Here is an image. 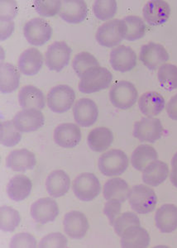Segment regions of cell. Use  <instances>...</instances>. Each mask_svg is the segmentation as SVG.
Returning <instances> with one entry per match:
<instances>
[{"instance_id":"obj_1","label":"cell","mask_w":177,"mask_h":248,"mask_svg":"<svg viewBox=\"0 0 177 248\" xmlns=\"http://www.w3.org/2000/svg\"><path fill=\"white\" fill-rule=\"evenodd\" d=\"M129 160L125 153L118 149H113L104 153L98 159V169L108 177L118 176L124 174L129 168Z\"/></svg>"},{"instance_id":"obj_2","label":"cell","mask_w":177,"mask_h":248,"mask_svg":"<svg viewBox=\"0 0 177 248\" xmlns=\"http://www.w3.org/2000/svg\"><path fill=\"white\" fill-rule=\"evenodd\" d=\"M129 200L132 210L140 215L152 213L158 203V197L154 190L145 185L133 186Z\"/></svg>"},{"instance_id":"obj_3","label":"cell","mask_w":177,"mask_h":248,"mask_svg":"<svg viewBox=\"0 0 177 248\" xmlns=\"http://www.w3.org/2000/svg\"><path fill=\"white\" fill-rule=\"evenodd\" d=\"M113 80V75L107 68H93L84 74L80 81L79 90L83 93H92L107 89Z\"/></svg>"},{"instance_id":"obj_4","label":"cell","mask_w":177,"mask_h":248,"mask_svg":"<svg viewBox=\"0 0 177 248\" xmlns=\"http://www.w3.org/2000/svg\"><path fill=\"white\" fill-rule=\"evenodd\" d=\"M74 194L80 201L89 202L98 197L101 192V185L92 173H82L72 184Z\"/></svg>"},{"instance_id":"obj_5","label":"cell","mask_w":177,"mask_h":248,"mask_svg":"<svg viewBox=\"0 0 177 248\" xmlns=\"http://www.w3.org/2000/svg\"><path fill=\"white\" fill-rule=\"evenodd\" d=\"M138 93L135 85L129 81L122 80L116 83L110 92V101L119 109H129L135 105Z\"/></svg>"},{"instance_id":"obj_6","label":"cell","mask_w":177,"mask_h":248,"mask_svg":"<svg viewBox=\"0 0 177 248\" xmlns=\"http://www.w3.org/2000/svg\"><path fill=\"white\" fill-rule=\"evenodd\" d=\"M52 28L47 20L41 17H34L26 23L23 33L26 39L31 45L43 46L51 39Z\"/></svg>"},{"instance_id":"obj_7","label":"cell","mask_w":177,"mask_h":248,"mask_svg":"<svg viewBox=\"0 0 177 248\" xmlns=\"http://www.w3.org/2000/svg\"><path fill=\"white\" fill-rule=\"evenodd\" d=\"M76 93L72 88L61 85L52 88L48 94V105L54 113L67 112L74 105Z\"/></svg>"},{"instance_id":"obj_8","label":"cell","mask_w":177,"mask_h":248,"mask_svg":"<svg viewBox=\"0 0 177 248\" xmlns=\"http://www.w3.org/2000/svg\"><path fill=\"white\" fill-rule=\"evenodd\" d=\"M72 50L65 42H55L46 51V65L51 71H60L69 64Z\"/></svg>"},{"instance_id":"obj_9","label":"cell","mask_w":177,"mask_h":248,"mask_svg":"<svg viewBox=\"0 0 177 248\" xmlns=\"http://www.w3.org/2000/svg\"><path fill=\"white\" fill-rule=\"evenodd\" d=\"M163 127L160 120L155 118H144L134 124L133 136L143 142L154 143L163 134Z\"/></svg>"},{"instance_id":"obj_10","label":"cell","mask_w":177,"mask_h":248,"mask_svg":"<svg viewBox=\"0 0 177 248\" xmlns=\"http://www.w3.org/2000/svg\"><path fill=\"white\" fill-rule=\"evenodd\" d=\"M139 59L146 68L156 71L169 60V54L163 46L149 43L141 48Z\"/></svg>"},{"instance_id":"obj_11","label":"cell","mask_w":177,"mask_h":248,"mask_svg":"<svg viewBox=\"0 0 177 248\" xmlns=\"http://www.w3.org/2000/svg\"><path fill=\"white\" fill-rule=\"evenodd\" d=\"M44 115L42 111L35 108H25L14 116L13 122L21 133H32L44 124Z\"/></svg>"},{"instance_id":"obj_12","label":"cell","mask_w":177,"mask_h":248,"mask_svg":"<svg viewBox=\"0 0 177 248\" xmlns=\"http://www.w3.org/2000/svg\"><path fill=\"white\" fill-rule=\"evenodd\" d=\"M96 38L99 45L113 47L124 40L121 20L113 19L102 24L96 31Z\"/></svg>"},{"instance_id":"obj_13","label":"cell","mask_w":177,"mask_h":248,"mask_svg":"<svg viewBox=\"0 0 177 248\" xmlns=\"http://www.w3.org/2000/svg\"><path fill=\"white\" fill-rule=\"evenodd\" d=\"M31 215L37 223L47 224L53 222L59 215V207L51 198H42L31 206Z\"/></svg>"},{"instance_id":"obj_14","label":"cell","mask_w":177,"mask_h":248,"mask_svg":"<svg viewBox=\"0 0 177 248\" xmlns=\"http://www.w3.org/2000/svg\"><path fill=\"white\" fill-rule=\"evenodd\" d=\"M110 62L114 71L129 72L137 65V55L129 46H118L111 51Z\"/></svg>"},{"instance_id":"obj_15","label":"cell","mask_w":177,"mask_h":248,"mask_svg":"<svg viewBox=\"0 0 177 248\" xmlns=\"http://www.w3.org/2000/svg\"><path fill=\"white\" fill-rule=\"evenodd\" d=\"M73 114L76 124L80 127H90L98 119V107L91 99H80L74 105Z\"/></svg>"},{"instance_id":"obj_16","label":"cell","mask_w":177,"mask_h":248,"mask_svg":"<svg viewBox=\"0 0 177 248\" xmlns=\"http://www.w3.org/2000/svg\"><path fill=\"white\" fill-rule=\"evenodd\" d=\"M143 14L146 23L151 26H160L168 21L171 8L166 1L153 0L145 4Z\"/></svg>"},{"instance_id":"obj_17","label":"cell","mask_w":177,"mask_h":248,"mask_svg":"<svg viewBox=\"0 0 177 248\" xmlns=\"http://www.w3.org/2000/svg\"><path fill=\"white\" fill-rule=\"evenodd\" d=\"M63 226L68 237L74 239H81L87 233L89 222L81 212L71 211L65 215Z\"/></svg>"},{"instance_id":"obj_18","label":"cell","mask_w":177,"mask_h":248,"mask_svg":"<svg viewBox=\"0 0 177 248\" xmlns=\"http://www.w3.org/2000/svg\"><path fill=\"white\" fill-rule=\"evenodd\" d=\"M60 17L68 23H80L88 15V6L84 0H64L59 12Z\"/></svg>"},{"instance_id":"obj_19","label":"cell","mask_w":177,"mask_h":248,"mask_svg":"<svg viewBox=\"0 0 177 248\" xmlns=\"http://www.w3.org/2000/svg\"><path fill=\"white\" fill-rule=\"evenodd\" d=\"M54 141L60 147L73 148L81 141V131L76 124H60L54 131Z\"/></svg>"},{"instance_id":"obj_20","label":"cell","mask_w":177,"mask_h":248,"mask_svg":"<svg viewBox=\"0 0 177 248\" xmlns=\"http://www.w3.org/2000/svg\"><path fill=\"white\" fill-rule=\"evenodd\" d=\"M43 65V57L41 51L37 48H28L21 54L17 67L21 73L32 77L37 75Z\"/></svg>"},{"instance_id":"obj_21","label":"cell","mask_w":177,"mask_h":248,"mask_svg":"<svg viewBox=\"0 0 177 248\" xmlns=\"http://www.w3.org/2000/svg\"><path fill=\"white\" fill-rule=\"evenodd\" d=\"M37 160L34 153L28 149H16L6 159V166L14 171H26L34 169Z\"/></svg>"},{"instance_id":"obj_22","label":"cell","mask_w":177,"mask_h":248,"mask_svg":"<svg viewBox=\"0 0 177 248\" xmlns=\"http://www.w3.org/2000/svg\"><path fill=\"white\" fill-rule=\"evenodd\" d=\"M158 229L164 233H170L177 229V206L166 203L161 206L155 215Z\"/></svg>"},{"instance_id":"obj_23","label":"cell","mask_w":177,"mask_h":248,"mask_svg":"<svg viewBox=\"0 0 177 248\" xmlns=\"http://www.w3.org/2000/svg\"><path fill=\"white\" fill-rule=\"evenodd\" d=\"M70 186V177L62 170H56L51 172L46 181L48 194L54 198L62 197L67 194Z\"/></svg>"},{"instance_id":"obj_24","label":"cell","mask_w":177,"mask_h":248,"mask_svg":"<svg viewBox=\"0 0 177 248\" xmlns=\"http://www.w3.org/2000/svg\"><path fill=\"white\" fill-rule=\"evenodd\" d=\"M149 244V233L140 225L130 227L121 236V246L124 248H145Z\"/></svg>"},{"instance_id":"obj_25","label":"cell","mask_w":177,"mask_h":248,"mask_svg":"<svg viewBox=\"0 0 177 248\" xmlns=\"http://www.w3.org/2000/svg\"><path fill=\"white\" fill-rule=\"evenodd\" d=\"M165 105L166 102L163 96L154 91L144 93L138 100V106L141 112L149 118L160 114L164 109Z\"/></svg>"},{"instance_id":"obj_26","label":"cell","mask_w":177,"mask_h":248,"mask_svg":"<svg viewBox=\"0 0 177 248\" xmlns=\"http://www.w3.org/2000/svg\"><path fill=\"white\" fill-rule=\"evenodd\" d=\"M131 189L121 178H113L104 184V197L106 201H118L124 203L129 198Z\"/></svg>"},{"instance_id":"obj_27","label":"cell","mask_w":177,"mask_h":248,"mask_svg":"<svg viewBox=\"0 0 177 248\" xmlns=\"http://www.w3.org/2000/svg\"><path fill=\"white\" fill-rule=\"evenodd\" d=\"M32 183L31 180L24 175H15L9 181L7 193L12 201L21 202L31 194Z\"/></svg>"},{"instance_id":"obj_28","label":"cell","mask_w":177,"mask_h":248,"mask_svg":"<svg viewBox=\"0 0 177 248\" xmlns=\"http://www.w3.org/2000/svg\"><path fill=\"white\" fill-rule=\"evenodd\" d=\"M169 175L168 165L161 161H152L143 173V181L147 186L157 187L166 181Z\"/></svg>"},{"instance_id":"obj_29","label":"cell","mask_w":177,"mask_h":248,"mask_svg":"<svg viewBox=\"0 0 177 248\" xmlns=\"http://www.w3.org/2000/svg\"><path fill=\"white\" fill-rule=\"evenodd\" d=\"M18 101L21 107L25 108L42 109L45 107V97L42 91L33 85H27L21 89L18 93Z\"/></svg>"},{"instance_id":"obj_30","label":"cell","mask_w":177,"mask_h":248,"mask_svg":"<svg viewBox=\"0 0 177 248\" xmlns=\"http://www.w3.org/2000/svg\"><path fill=\"white\" fill-rule=\"evenodd\" d=\"M113 134L107 127H97L88 136L87 142L90 149L96 153L104 152L112 145Z\"/></svg>"},{"instance_id":"obj_31","label":"cell","mask_w":177,"mask_h":248,"mask_svg":"<svg viewBox=\"0 0 177 248\" xmlns=\"http://www.w3.org/2000/svg\"><path fill=\"white\" fill-rule=\"evenodd\" d=\"M124 39L130 42L141 39L146 33V25L140 17L128 16L121 20Z\"/></svg>"},{"instance_id":"obj_32","label":"cell","mask_w":177,"mask_h":248,"mask_svg":"<svg viewBox=\"0 0 177 248\" xmlns=\"http://www.w3.org/2000/svg\"><path fill=\"white\" fill-rule=\"evenodd\" d=\"M0 76V90L2 93H12L16 91L19 86V72L17 68L10 63L1 64Z\"/></svg>"},{"instance_id":"obj_33","label":"cell","mask_w":177,"mask_h":248,"mask_svg":"<svg viewBox=\"0 0 177 248\" xmlns=\"http://www.w3.org/2000/svg\"><path fill=\"white\" fill-rule=\"evenodd\" d=\"M158 158V152L154 147L143 144L133 151L131 156V162L133 168L139 171H144L150 163L157 161Z\"/></svg>"},{"instance_id":"obj_34","label":"cell","mask_w":177,"mask_h":248,"mask_svg":"<svg viewBox=\"0 0 177 248\" xmlns=\"http://www.w3.org/2000/svg\"><path fill=\"white\" fill-rule=\"evenodd\" d=\"M21 222L19 213L9 206H3L0 209V228L5 232H13Z\"/></svg>"},{"instance_id":"obj_35","label":"cell","mask_w":177,"mask_h":248,"mask_svg":"<svg viewBox=\"0 0 177 248\" xmlns=\"http://www.w3.org/2000/svg\"><path fill=\"white\" fill-rule=\"evenodd\" d=\"M73 69L77 76L81 78L84 74L87 73L93 68L99 66V63L92 54L87 51H82L76 55L73 60Z\"/></svg>"},{"instance_id":"obj_36","label":"cell","mask_w":177,"mask_h":248,"mask_svg":"<svg viewBox=\"0 0 177 248\" xmlns=\"http://www.w3.org/2000/svg\"><path fill=\"white\" fill-rule=\"evenodd\" d=\"M21 132L15 127L13 120L1 123L0 141L3 146L7 147H14L21 141Z\"/></svg>"},{"instance_id":"obj_37","label":"cell","mask_w":177,"mask_h":248,"mask_svg":"<svg viewBox=\"0 0 177 248\" xmlns=\"http://www.w3.org/2000/svg\"><path fill=\"white\" fill-rule=\"evenodd\" d=\"M158 80L161 87L166 91L177 89V66L172 64H164L159 68Z\"/></svg>"},{"instance_id":"obj_38","label":"cell","mask_w":177,"mask_h":248,"mask_svg":"<svg viewBox=\"0 0 177 248\" xmlns=\"http://www.w3.org/2000/svg\"><path fill=\"white\" fill-rule=\"evenodd\" d=\"M93 11L99 20L111 19L117 13V2L114 0H97L94 3Z\"/></svg>"},{"instance_id":"obj_39","label":"cell","mask_w":177,"mask_h":248,"mask_svg":"<svg viewBox=\"0 0 177 248\" xmlns=\"http://www.w3.org/2000/svg\"><path fill=\"white\" fill-rule=\"evenodd\" d=\"M135 225H140V219L138 215L132 212H126L116 218L113 223V228L116 233L121 237L126 229Z\"/></svg>"},{"instance_id":"obj_40","label":"cell","mask_w":177,"mask_h":248,"mask_svg":"<svg viewBox=\"0 0 177 248\" xmlns=\"http://www.w3.org/2000/svg\"><path fill=\"white\" fill-rule=\"evenodd\" d=\"M62 7V1L51 0V1H43L37 0L34 2V8L38 15L42 17H53L58 14Z\"/></svg>"},{"instance_id":"obj_41","label":"cell","mask_w":177,"mask_h":248,"mask_svg":"<svg viewBox=\"0 0 177 248\" xmlns=\"http://www.w3.org/2000/svg\"><path fill=\"white\" fill-rule=\"evenodd\" d=\"M68 246L67 238L61 232H53L43 237L38 247L41 248H64Z\"/></svg>"},{"instance_id":"obj_42","label":"cell","mask_w":177,"mask_h":248,"mask_svg":"<svg viewBox=\"0 0 177 248\" xmlns=\"http://www.w3.org/2000/svg\"><path fill=\"white\" fill-rule=\"evenodd\" d=\"M37 247V240L28 232H21L16 234L10 242V248H33Z\"/></svg>"},{"instance_id":"obj_43","label":"cell","mask_w":177,"mask_h":248,"mask_svg":"<svg viewBox=\"0 0 177 248\" xmlns=\"http://www.w3.org/2000/svg\"><path fill=\"white\" fill-rule=\"evenodd\" d=\"M122 203L118 201H108L104 206V215L110 220V225L113 226L116 218L120 215Z\"/></svg>"},{"instance_id":"obj_44","label":"cell","mask_w":177,"mask_h":248,"mask_svg":"<svg viewBox=\"0 0 177 248\" xmlns=\"http://www.w3.org/2000/svg\"><path fill=\"white\" fill-rule=\"evenodd\" d=\"M1 14L0 17L14 19L17 15V6L15 1H1Z\"/></svg>"},{"instance_id":"obj_45","label":"cell","mask_w":177,"mask_h":248,"mask_svg":"<svg viewBox=\"0 0 177 248\" xmlns=\"http://www.w3.org/2000/svg\"><path fill=\"white\" fill-rule=\"evenodd\" d=\"M1 22V41H4L13 33L14 30V20L6 17H0Z\"/></svg>"},{"instance_id":"obj_46","label":"cell","mask_w":177,"mask_h":248,"mask_svg":"<svg viewBox=\"0 0 177 248\" xmlns=\"http://www.w3.org/2000/svg\"><path fill=\"white\" fill-rule=\"evenodd\" d=\"M166 112L172 120L177 121V93L170 99L166 105Z\"/></svg>"},{"instance_id":"obj_47","label":"cell","mask_w":177,"mask_h":248,"mask_svg":"<svg viewBox=\"0 0 177 248\" xmlns=\"http://www.w3.org/2000/svg\"><path fill=\"white\" fill-rule=\"evenodd\" d=\"M172 170L171 173V181L173 186L177 188V153L175 154L172 160Z\"/></svg>"}]
</instances>
